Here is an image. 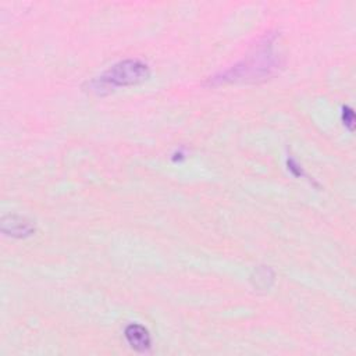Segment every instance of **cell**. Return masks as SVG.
<instances>
[{"label":"cell","mask_w":356,"mask_h":356,"mask_svg":"<svg viewBox=\"0 0 356 356\" xmlns=\"http://www.w3.org/2000/svg\"><path fill=\"white\" fill-rule=\"evenodd\" d=\"M149 75V68L145 63L139 60H125L110 70H107L102 76L92 82L93 90L102 93L103 90H111L120 86L135 85Z\"/></svg>","instance_id":"6da1fadb"},{"label":"cell","mask_w":356,"mask_h":356,"mask_svg":"<svg viewBox=\"0 0 356 356\" xmlns=\"http://www.w3.org/2000/svg\"><path fill=\"white\" fill-rule=\"evenodd\" d=\"M125 338L136 350H146L150 346V335L140 324H129L125 328Z\"/></svg>","instance_id":"7a4b0ae2"}]
</instances>
